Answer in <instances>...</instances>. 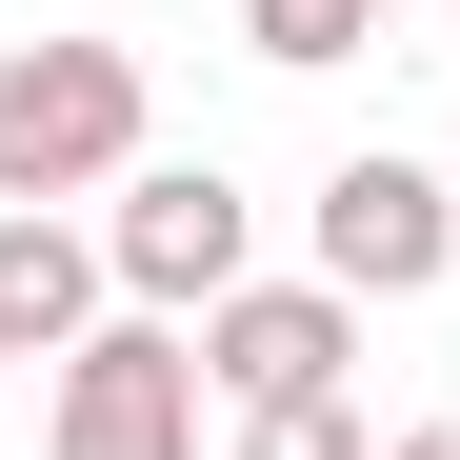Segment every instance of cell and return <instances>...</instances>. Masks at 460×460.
Listing matches in <instances>:
<instances>
[{
  "label": "cell",
  "instance_id": "obj_5",
  "mask_svg": "<svg viewBox=\"0 0 460 460\" xmlns=\"http://www.w3.org/2000/svg\"><path fill=\"white\" fill-rule=\"evenodd\" d=\"M341 360H360V300L341 280H241L200 321V401L220 420H280V401H341Z\"/></svg>",
  "mask_w": 460,
  "mask_h": 460
},
{
  "label": "cell",
  "instance_id": "obj_7",
  "mask_svg": "<svg viewBox=\"0 0 460 460\" xmlns=\"http://www.w3.org/2000/svg\"><path fill=\"white\" fill-rule=\"evenodd\" d=\"M360 40H380V0H241V60H280V81H321Z\"/></svg>",
  "mask_w": 460,
  "mask_h": 460
},
{
  "label": "cell",
  "instance_id": "obj_8",
  "mask_svg": "<svg viewBox=\"0 0 460 460\" xmlns=\"http://www.w3.org/2000/svg\"><path fill=\"white\" fill-rule=\"evenodd\" d=\"M241 460H380V420L360 401H280V420H241Z\"/></svg>",
  "mask_w": 460,
  "mask_h": 460
},
{
  "label": "cell",
  "instance_id": "obj_1",
  "mask_svg": "<svg viewBox=\"0 0 460 460\" xmlns=\"http://www.w3.org/2000/svg\"><path fill=\"white\" fill-rule=\"evenodd\" d=\"M161 101H140V40H0V220L120 200Z\"/></svg>",
  "mask_w": 460,
  "mask_h": 460
},
{
  "label": "cell",
  "instance_id": "obj_4",
  "mask_svg": "<svg viewBox=\"0 0 460 460\" xmlns=\"http://www.w3.org/2000/svg\"><path fill=\"white\" fill-rule=\"evenodd\" d=\"M440 261H460V161H380V140L321 161V280L341 300H420Z\"/></svg>",
  "mask_w": 460,
  "mask_h": 460
},
{
  "label": "cell",
  "instance_id": "obj_2",
  "mask_svg": "<svg viewBox=\"0 0 460 460\" xmlns=\"http://www.w3.org/2000/svg\"><path fill=\"white\" fill-rule=\"evenodd\" d=\"M101 261H120V321H220V300L261 280V200L220 161H140L120 220H101Z\"/></svg>",
  "mask_w": 460,
  "mask_h": 460
},
{
  "label": "cell",
  "instance_id": "obj_3",
  "mask_svg": "<svg viewBox=\"0 0 460 460\" xmlns=\"http://www.w3.org/2000/svg\"><path fill=\"white\" fill-rule=\"evenodd\" d=\"M40 460H200V321H101L40 380Z\"/></svg>",
  "mask_w": 460,
  "mask_h": 460
},
{
  "label": "cell",
  "instance_id": "obj_6",
  "mask_svg": "<svg viewBox=\"0 0 460 460\" xmlns=\"http://www.w3.org/2000/svg\"><path fill=\"white\" fill-rule=\"evenodd\" d=\"M101 321H120V261L81 241V220H0V360H40V380H60Z\"/></svg>",
  "mask_w": 460,
  "mask_h": 460
},
{
  "label": "cell",
  "instance_id": "obj_9",
  "mask_svg": "<svg viewBox=\"0 0 460 460\" xmlns=\"http://www.w3.org/2000/svg\"><path fill=\"white\" fill-rule=\"evenodd\" d=\"M380 460H460V420H420V440H380Z\"/></svg>",
  "mask_w": 460,
  "mask_h": 460
},
{
  "label": "cell",
  "instance_id": "obj_10",
  "mask_svg": "<svg viewBox=\"0 0 460 460\" xmlns=\"http://www.w3.org/2000/svg\"><path fill=\"white\" fill-rule=\"evenodd\" d=\"M440 60H460V40H440Z\"/></svg>",
  "mask_w": 460,
  "mask_h": 460
}]
</instances>
